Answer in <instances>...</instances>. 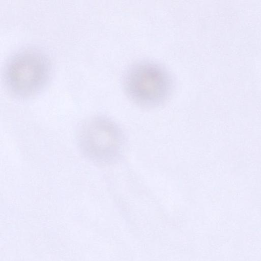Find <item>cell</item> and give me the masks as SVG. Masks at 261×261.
Returning a JSON list of instances; mask_svg holds the SVG:
<instances>
[{
    "instance_id": "cell-1",
    "label": "cell",
    "mask_w": 261,
    "mask_h": 261,
    "mask_svg": "<svg viewBox=\"0 0 261 261\" xmlns=\"http://www.w3.org/2000/svg\"><path fill=\"white\" fill-rule=\"evenodd\" d=\"M47 56L39 49H21L9 58L4 66V79L8 91L14 96L32 97L44 89L51 75Z\"/></svg>"
},
{
    "instance_id": "cell-2",
    "label": "cell",
    "mask_w": 261,
    "mask_h": 261,
    "mask_svg": "<svg viewBox=\"0 0 261 261\" xmlns=\"http://www.w3.org/2000/svg\"><path fill=\"white\" fill-rule=\"evenodd\" d=\"M76 134L81 151L94 162L111 163L123 151V133L114 121L107 117L97 116L86 119L79 126Z\"/></svg>"
},
{
    "instance_id": "cell-3",
    "label": "cell",
    "mask_w": 261,
    "mask_h": 261,
    "mask_svg": "<svg viewBox=\"0 0 261 261\" xmlns=\"http://www.w3.org/2000/svg\"><path fill=\"white\" fill-rule=\"evenodd\" d=\"M124 88L129 96L138 104L157 106L168 96L172 81L168 72L151 61H140L132 65L124 78Z\"/></svg>"
}]
</instances>
